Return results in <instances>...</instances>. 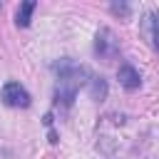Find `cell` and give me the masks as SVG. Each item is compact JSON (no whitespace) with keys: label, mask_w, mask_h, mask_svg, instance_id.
<instances>
[{"label":"cell","mask_w":159,"mask_h":159,"mask_svg":"<svg viewBox=\"0 0 159 159\" xmlns=\"http://www.w3.org/2000/svg\"><path fill=\"white\" fill-rule=\"evenodd\" d=\"M2 102L7 107L25 109V107H30V94H27V89L20 82H5L2 84Z\"/></svg>","instance_id":"cell-1"},{"label":"cell","mask_w":159,"mask_h":159,"mask_svg":"<svg viewBox=\"0 0 159 159\" xmlns=\"http://www.w3.org/2000/svg\"><path fill=\"white\" fill-rule=\"evenodd\" d=\"M94 50H97V55H99L104 62H109V60L117 55V40H114L112 30L102 27V30L97 32V42H94Z\"/></svg>","instance_id":"cell-2"},{"label":"cell","mask_w":159,"mask_h":159,"mask_svg":"<svg viewBox=\"0 0 159 159\" xmlns=\"http://www.w3.org/2000/svg\"><path fill=\"white\" fill-rule=\"evenodd\" d=\"M117 80H119V84H122L124 89H129V92L139 89V84H142V77H139V72H137L132 65H122V67L117 70Z\"/></svg>","instance_id":"cell-3"},{"label":"cell","mask_w":159,"mask_h":159,"mask_svg":"<svg viewBox=\"0 0 159 159\" xmlns=\"http://www.w3.org/2000/svg\"><path fill=\"white\" fill-rule=\"evenodd\" d=\"M144 30H147V37L152 40V45L159 50V12H152V15H147Z\"/></svg>","instance_id":"cell-4"},{"label":"cell","mask_w":159,"mask_h":159,"mask_svg":"<svg viewBox=\"0 0 159 159\" xmlns=\"http://www.w3.org/2000/svg\"><path fill=\"white\" fill-rule=\"evenodd\" d=\"M32 12H35V2H32V0L22 2V5L17 7V15H15V17H17V20H15V22H17V27H27V25H30Z\"/></svg>","instance_id":"cell-5"},{"label":"cell","mask_w":159,"mask_h":159,"mask_svg":"<svg viewBox=\"0 0 159 159\" xmlns=\"http://www.w3.org/2000/svg\"><path fill=\"white\" fill-rule=\"evenodd\" d=\"M89 94H92V99L102 102V99L107 97V82H104L102 77H92V80H89Z\"/></svg>","instance_id":"cell-6"},{"label":"cell","mask_w":159,"mask_h":159,"mask_svg":"<svg viewBox=\"0 0 159 159\" xmlns=\"http://www.w3.org/2000/svg\"><path fill=\"white\" fill-rule=\"evenodd\" d=\"M112 10H114V12H122V15H127V12H129V10H127V5H112Z\"/></svg>","instance_id":"cell-7"}]
</instances>
